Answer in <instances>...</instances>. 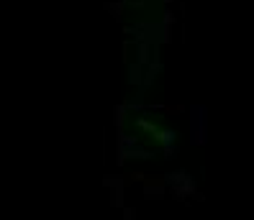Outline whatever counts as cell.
Returning <instances> with one entry per match:
<instances>
[{
    "label": "cell",
    "instance_id": "1",
    "mask_svg": "<svg viewBox=\"0 0 254 220\" xmlns=\"http://www.w3.org/2000/svg\"><path fill=\"white\" fill-rule=\"evenodd\" d=\"M124 31L131 34L136 44H154V46L164 44V26L162 23H133V26H126Z\"/></svg>",
    "mask_w": 254,
    "mask_h": 220
},
{
    "label": "cell",
    "instance_id": "2",
    "mask_svg": "<svg viewBox=\"0 0 254 220\" xmlns=\"http://www.w3.org/2000/svg\"><path fill=\"white\" fill-rule=\"evenodd\" d=\"M208 141V108L192 105L190 108V143L203 146Z\"/></svg>",
    "mask_w": 254,
    "mask_h": 220
},
{
    "label": "cell",
    "instance_id": "3",
    "mask_svg": "<svg viewBox=\"0 0 254 220\" xmlns=\"http://www.w3.org/2000/svg\"><path fill=\"white\" fill-rule=\"evenodd\" d=\"M144 77H146V67H141L139 62H133V64L128 67V82L136 85V87H141V85H144Z\"/></svg>",
    "mask_w": 254,
    "mask_h": 220
},
{
    "label": "cell",
    "instance_id": "4",
    "mask_svg": "<svg viewBox=\"0 0 254 220\" xmlns=\"http://www.w3.org/2000/svg\"><path fill=\"white\" fill-rule=\"evenodd\" d=\"M154 141H159L162 146H175L177 141V131L175 128H159L154 133Z\"/></svg>",
    "mask_w": 254,
    "mask_h": 220
},
{
    "label": "cell",
    "instance_id": "5",
    "mask_svg": "<svg viewBox=\"0 0 254 220\" xmlns=\"http://www.w3.org/2000/svg\"><path fill=\"white\" fill-rule=\"evenodd\" d=\"M126 113H128V105H126V102H118V105L113 108V123H116V131H118V133H124Z\"/></svg>",
    "mask_w": 254,
    "mask_h": 220
},
{
    "label": "cell",
    "instance_id": "6",
    "mask_svg": "<svg viewBox=\"0 0 254 220\" xmlns=\"http://www.w3.org/2000/svg\"><path fill=\"white\" fill-rule=\"evenodd\" d=\"M103 8H106V10L111 13V16H113L116 21H121V10H124V0H116V3H106V5H103Z\"/></svg>",
    "mask_w": 254,
    "mask_h": 220
},
{
    "label": "cell",
    "instance_id": "7",
    "mask_svg": "<svg viewBox=\"0 0 254 220\" xmlns=\"http://www.w3.org/2000/svg\"><path fill=\"white\" fill-rule=\"evenodd\" d=\"M136 126H139V128H144V131H149V133H152V136H154L157 131H159V128H157V126H154L152 121H149V118H136Z\"/></svg>",
    "mask_w": 254,
    "mask_h": 220
},
{
    "label": "cell",
    "instance_id": "8",
    "mask_svg": "<svg viewBox=\"0 0 254 220\" xmlns=\"http://www.w3.org/2000/svg\"><path fill=\"white\" fill-rule=\"evenodd\" d=\"M172 23H175V13H172V10H164V16H162V26H164V28H172Z\"/></svg>",
    "mask_w": 254,
    "mask_h": 220
},
{
    "label": "cell",
    "instance_id": "9",
    "mask_svg": "<svg viewBox=\"0 0 254 220\" xmlns=\"http://www.w3.org/2000/svg\"><path fill=\"white\" fill-rule=\"evenodd\" d=\"M164 156H167V159L177 156V146H164Z\"/></svg>",
    "mask_w": 254,
    "mask_h": 220
},
{
    "label": "cell",
    "instance_id": "10",
    "mask_svg": "<svg viewBox=\"0 0 254 220\" xmlns=\"http://www.w3.org/2000/svg\"><path fill=\"white\" fill-rule=\"evenodd\" d=\"M170 3H172V0H164V5H170Z\"/></svg>",
    "mask_w": 254,
    "mask_h": 220
}]
</instances>
